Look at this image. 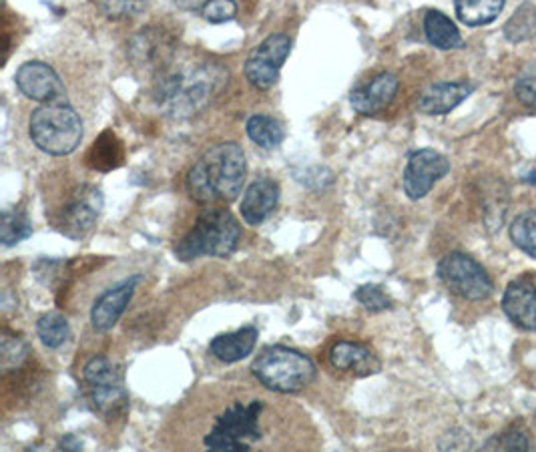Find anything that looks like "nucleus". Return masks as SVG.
<instances>
[{
    "label": "nucleus",
    "mask_w": 536,
    "mask_h": 452,
    "mask_svg": "<svg viewBox=\"0 0 536 452\" xmlns=\"http://www.w3.org/2000/svg\"><path fill=\"white\" fill-rule=\"evenodd\" d=\"M241 242V225L225 207L203 209L191 232L177 244L181 262L197 258H229Z\"/></svg>",
    "instance_id": "nucleus-3"
},
{
    "label": "nucleus",
    "mask_w": 536,
    "mask_h": 452,
    "mask_svg": "<svg viewBox=\"0 0 536 452\" xmlns=\"http://www.w3.org/2000/svg\"><path fill=\"white\" fill-rule=\"evenodd\" d=\"M448 171H450V161L442 153L434 149L414 151L404 169V193L410 199L418 201L426 197L432 191V187L442 177H446Z\"/></svg>",
    "instance_id": "nucleus-11"
},
{
    "label": "nucleus",
    "mask_w": 536,
    "mask_h": 452,
    "mask_svg": "<svg viewBox=\"0 0 536 452\" xmlns=\"http://www.w3.org/2000/svg\"><path fill=\"white\" fill-rule=\"evenodd\" d=\"M31 234H33V223L23 211L5 209L3 225H0V242H3V246L11 248L31 238Z\"/></svg>",
    "instance_id": "nucleus-27"
},
{
    "label": "nucleus",
    "mask_w": 536,
    "mask_h": 452,
    "mask_svg": "<svg viewBox=\"0 0 536 452\" xmlns=\"http://www.w3.org/2000/svg\"><path fill=\"white\" fill-rule=\"evenodd\" d=\"M103 209V195L93 185H81L57 215V228L71 240L87 238Z\"/></svg>",
    "instance_id": "nucleus-10"
},
{
    "label": "nucleus",
    "mask_w": 536,
    "mask_h": 452,
    "mask_svg": "<svg viewBox=\"0 0 536 452\" xmlns=\"http://www.w3.org/2000/svg\"><path fill=\"white\" fill-rule=\"evenodd\" d=\"M229 73L221 65H195L161 75L155 101L173 119H189L201 113L227 85Z\"/></svg>",
    "instance_id": "nucleus-1"
},
{
    "label": "nucleus",
    "mask_w": 536,
    "mask_h": 452,
    "mask_svg": "<svg viewBox=\"0 0 536 452\" xmlns=\"http://www.w3.org/2000/svg\"><path fill=\"white\" fill-rule=\"evenodd\" d=\"M203 19L213 25H221L227 21H233L237 15L235 0H207L201 9Z\"/></svg>",
    "instance_id": "nucleus-32"
},
{
    "label": "nucleus",
    "mask_w": 536,
    "mask_h": 452,
    "mask_svg": "<svg viewBox=\"0 0 536 452\" xmlns=\"http://www.w3.org/2000/svg\"><path fill=\"white\" fill-rule=\"evenodd\" d=\"M506 0H454L456 17L466 27H484L494 23Z\"/></svg>",
    "instance_id": "nucleus-21"
},
{
    "label": "nucleus",
    "mask_w": 536,
    "mask_h": 452,
    "mask_svg": "<svg viewBox=\"0 0 536 452\" xmlns=\"http://www.w3.org/2000/svg\"><path fill=\"white\" fill-rule=\"evenodd\" d=\"M253 376L280 394H296L316 380V364L302 352L286 346H270L255 358Z\"/></svg>",
    "instance_id": "nucleus-4"
},
{
    "label": "nucleus",
    "mask_w": 536,
    "mask_h": 452,
    "mask_svg": "<svg viewBox=\"0 0 536 452\" xmlns=\"http://www.w3.org/2000/svg\"><path fill=\"white\" fill-rule=\"evenodd\" d=\"M504 37L510 43H524L536 37V5L526 0L504 27Z\"/></svg>",
    "instance_id": "nucleus-24"
},
{
    "label": "nucleus",
    "mask_w": 536,
    "mask_h": 452,
    "mask_svg": "<svg viewBox=\"0 0 536 452\" xmlns=\"http://www.w3.org/2000/svg\"><path fill=\"white\" fill-rule=\"evenodd\" d=\"M95 3L111 21L133 19L143 9V0H95Z\"/></svg>",
    "instance_id": "nucleus-31"
},
{
    "label": "nucleus",
    "mask_w": 536,
    "mask_h": 452,
    "mask_svg": "<svg viewBox=\"0 0 536 452\" xmlns=\"http://www.w3.org/2000/svg\"><path fill=\"white\" fill-rule=\"evenodd\" d=\"M400 89V81L394 73H380L366 85H360L352 91L350 103L360 115H376L384 111L396 97Z\"/></svg>",
    "instance_id": "nucleus-16"
},
{
    "label": "nucleus",
    "mask_w": 536,
    "mask_h": 452,
    "mask_svg": "<svg viewBox=\"0 0 536 452\" xmlns=\"http://www.w3.org/2000/svg\"><path fill=\"white\" fill-rule=\"evenodd\" d=\"M255 342H257V328L245 326L241 330L215 336L209 344V352L219 362L233 364V362L247 358L253 352Z\"/></svg>",
    "instance_id": "nucleus-20"
},
{
    "label": "nucleus",
    "mask_w": 536,
    "mask_h": 452,
    "mask_svg": "<svg viewBox=\"0 0 536 452\" xmlns=\"http://www.w3.org/2000/svg\"><path fill=\"white\" fill-rule=\"evenodd\" d=\"M488 448H498V450H528L530 442L526 440V436L522 432H504L494 436L488 444Z\"/></svg>",
    "instance_id": "nucleus-33"
},
{
    "label": "nucleus",
    "mask_w": 536,
    "mask_h": 452,
    "mask_svg": "<svg viewBox=\"0 0 536 452\" xmlns=\"http://www.w3.org/2000/svg\"><path fill=\"white\" fill-rule=\"evenodd\" d=\"M424 33L432 47L440 51H454L462 47V37L456 25L440 11H430L424 17Z\"/></svg>",
    "instance_id": "nucleus-22"
},
{
    "label": "nucleus",
    "mask_w": 536,
    "mask_h": 452,
    "mask_svg": "<svg viewBox=\"0 0 536 452\" xmlns=\"http://www.w3.org/2000/svg\"><path fill=\"white\" fill-rule=\"evenodd\" d=\"M247 137L261 149H276L284 143L286 139V131L284 125L270 117V115H253L247 119L245 125Z\"/></svg>",
    "instance_id": "nucleus-23"
},
{
    "label": "nucleus",
    "mask_w": 536,
    "mask_h": 452,
    "mask_svg": "<svg viewBox=\"0 0 536 452\" xmlns=\"http://www.w3.org/2000/svg\"><path fill=\"white\" fill-rule=\"evenodd\" d=\"M83 380L89 390V402L105 420H115L125 414L129 394L115 364L105 356L91 358L83 368Z\"/></svg>",
    "instance_id": "nucleus-7"
},
{
    "label": "nucleus",
    "mask_w": 536,
    "mask_h": 452,
    "mask_svg": "<svg viewBox=\"0 0 536 452\" xmlns=\"http://www.w3.org/2000/svg\"><path fill=\"white\" fill-rule=\"evenodd\" d=\"M292 53V39L284 33L270 35L257 45L245 61V79L259 91H270L278 79L284 63Z\"/></svg>",
    "instance_id": "nucleus-9"
},
{
    "label": "nucleus",
    "mask_w": 536,
    "mask_h": 452,
    "mask_svg": "<svg viewBox=\"0 0 536 452\" xmlns=\"http://www.w3.org/2000/svg\"><path fill=\"white\" fill-rule=\"evenodd\" d=\"M247 173L243 149L229 141L211 147L191 167L187 175V191L199 203L233 201L243 187Z\"/></svg>",
    "instance_id": "nucleus-2"
},
{
    "label": "nucleus",
    "mask_w": 536,
    "mask_h": 452,
    "mask_svg": "<svg viewBox=\"0 0 536 452\" xmlns=\"http://www.w3.org/2000/svg\"><path fill=\"white\" fill-rule=\"evenodd\" d=\"M139 282H141V276L125 278L123 282L115 284L113 288H109L95 300L91 308V324L95 332H109L121 320Z\"/></svg>",
    "instance_id": "nucleus-13"
},
{
    "label": "nucleus",
    "mask_w": 536,
    "mask_h": 452,
    "mask_svg": "<svg viewBox=\"0 0 536 452\" xmlns=\"http://www.w3.org/2000/svg\"><path fill=\"white\" fill-rule=\"evenodd\" d=\"M177 3L185 9H203V5L207 3V0H177Z\"/></svg>",
    "instance_id": "nucleus-36"
},
{
    "label": "nucleus",
    "mask_w": 536,
    "mask_h": 452,
    "mask_svg": "<svg viewBox=\"0 0 536 452\" xmlns=\"http://www.w3.org/2000/svg\"><path fill=\"white\" fill-rule=\"evenodd\" d=\"M506 318L526 332H536V288L528 282H512L502 296Z\"/></svg>",
    "instance_id": "nucleus-17"
},
{
    "label": "nucleus",
    "mask_w": 536,
    "mask_h": 452,
    "mask_svg": "<svg viewBox=\"0 0 536 452\" xmlns=\"http://www.w3.org/2000/svg\"><path fill=\"white\" fill-rule=\"evenodd\" d=\"M29 135L43 153L63 157L81 145L83 121L69 103H49L33 111Z\"/></svg>",
    "instance_id": "nucleus-5"
},
{
    "label": "nucleus",
    "mask_w": 536,
    "mask_h": 452,
    "mask_svg": "<svg viewBox=\"0 0 536 452\" xmlns=\"http://www.w3.org/2000/svg\"><path fill=\"white\" fill-rule=\"evenodd\" d=\"M123 159V151H121V143L117 141V137L113 133H103L99 141H95L89 161L95 169H111L117 167L119 161Z\"/></svg>",
    "instance_id": "nucleus-28"
},
{
    "label": "nucleus",
    "mask_w": 536,
    "mask_h": 452,
    "mask_svg": "<svg viewBox=\"0 0 536 452\" xmlns=\"http://www.w3.org/2000/svg\"><path fill=\"white\" fill-rule=\"evenodd\" d=\"M37 334L41 338V342L47 348H61L63 344L69 342L71 338V326L67 322L65 316L57 314V312H49L45 316L39 318L37 322Z\"/></svg>",
    "instance_id": "nucleus-26"
},
{
    "label": "nucleus",
    "mask_w": 536,
    "mask_h": 452,
    "mask_svg": "<svg viewBox=\"0 0 536 452\" xmlns=\"http://www.w3.org/2000/svg\"><path fill=\"white\" fill-rule=\"evenodd\" d=\"M510 240L518 250L536 260V209L524 211L512 221Z\"/></svg>",
    "instance_id": "nucleus-25"
},
{
    "label": "nucleus",
    "mask_w": 536,
    "mask_h": 452,
    "mask_svg": "<svg viewBox=\"0 0 536 452\" xmlns=\"http://www.w3.org/2000/svg\"><path fill=\"white\" fill-rule=\"evenodd\" d=\"M173 55L171 39L159 29H143L129 43V57L137 67L161 71L169 65Z\"/></svg>",
    "instance_id": "nucleus-14"
},
{
    "label": "nucleus",
    "mask_w": 536,
    "mask_h": 452,
    "mask_svg": "<svg viewBox=\"0 0 536 452\" xmlns=\"http://www.w3.org/2000/svg\"><path fill=\"white\" fill-rule=\"evenodd\" d=\"M354 298L368 310V312H386L392 308V298L384 292L382 286H376V284H366V286H360L354 294Z\"/></svg>",
    "instance_id": "nucleus-29"
},
{
    "label": "nucleus",
    "mask_w": 536,
    "mask_h": 452,
    "mask_svg": "<svg viewBox=\"0 0 536 452\" xmlns=\"http://www.w3.org/2000/svg\"><path fill=\"white\" fill-rule=\"evenodd\" d=\"M472 93L470 83H434L418 99L424 115H446L454 111Z\"/></svg>",
    "instance_id": "nucleus-19"
},
{
    "label": "nucleus",
    "mask_w": 536,
    "mask_h": 452,
    "mask_svg": "<svg viewBox=\"0 0 536 452\" xmlns=\"http://www.w3.org/2000/svg\"><path fill=\"white\" fill-rule=\"evenodd\" d=\"M330 362L334 368L352 372L354 376H372L382 370L378 356L370 348L356 342H338L330 350Z\"/></svg>",
    "instance_id": "nucleus-18"
},
{
    "label": "nucleus",
    "mask_w": 536,
    "mask_h": 452,
    "mask_svg": "<svg viewBox=\"0 0 536 452\" xmlns=\"http://www.w3.org/2000/svg\"><path fill=\"white\" fill-rule=\"evenodd\" d=\"M280 185L278 181L270 177H259L255 179L243 193L239 209L241 217L247 225H261L267 217H270L278 203H280Z\"/></svg>",
    "instance_id": "nucleus-15"
},
{
    "label": "nucleus",
    "mask_w": 536,
    "mask_h": 452,
    "mask_svg": "<svg viewBox=\"0 0 536 452\" xmlns=\"http://www.w3.org/2000/svg\"><path fill=\"white\" fill-rule=\"evenodd\" d=\"M263 404L253 400L249 404H233L217 416L213 430L205 436V446L215 452L249 450V444L261 436L259 416Z\"/></svg>",
    "instance_id": "nucleus-6"
},
{
    "label": "nucleus",
    "mask_w": 536,
    "mask_h": 452,
    "mask_svg": "<svg viewBox=\"0 0 536 452\" xmlns=\"http://www.w3.org/2000/svg\"><path fill=\"white\" fill-rule=\"evenodd\" d=\"M59 448H65V450H81L83 448V442L73 436V434H67L61 442H59Z\"/></svg>",
    "instance_id": "nucleus-35"
},
{
    "label": "nucleus",
    "mask_w": 536,
    "mask_h": 452,
    "mask_svg": "<svg viewBox=\"0 0 536 452\" xmlns=\"http://www.w3.org/2000/svg\"><path fill=\"white\" fill-rule=\"evenodd\" d=\"M514 95L528 109H536V61L526 65L516 77Z\"/></svg>",
    "instance_id": "nucleus-30"
},
{
    "label": "nucleus",
    "mask_w": 536,
    "mask_h": 452,
    "mask_svg": "<svg viewBox=\"0 0 536 452\" xmlns=\"http://www.w3.org/2000/svg\"><path fill=\"white\" fill-rule=\"evenodd\" d=\"M19 91L37 103H67V91L57 71L43 61H29L21 65L15 75Z\"/></svg>",
    "instance_id": "nucleus-12"
},
{
    "label": "nucleus",
    "mask_w": 536,
    "mask_h": 452,
    "mask_svg": "<svg viewBox=\"0 0 536 452\" xmlns=\"http://www.w3.org/2000/svg\"><path fill=\"white\" fill-rule=\"evenodd\" d=\"M436 272L440 282L462 300L480 302L490 298L494 292V284L486 270L466 254L454 252L444 256Z\"/></svg>",
    "instance_id": "nucleus-8"
},
{
    "label": "nucleus",
    "mask_w": 536,
    "mask_h": 452,
    "mask_svg": "<svg viewBox=\"0 0 536 452\" xmlns=\"http://www.w3.org/2000/svg\"><path fill=\"white\" fill-rule=\"evenodd\" d=\"M27 356V346L21 340H11L9 336L3 338V364L5 370H9L11 366H19Z\"/></svg>",
    "instance_id": "nucleus-34"
}]
</instances>
